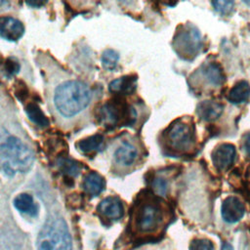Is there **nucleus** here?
I'll list each match as a JSON object with an SVG mask.
<instances>
[{"label":"nucleus","instance_id":"nucleus-1","mask_svg":"<svg viewBox=\"0 0 250 250\" xmlns=\"http://www.w3.org/2000/svg\"><path fill=\"white\" fill-rule=\"evenodd\" d=\"M93 92L77 79L59 82L51 93V104L57 117L71 122L84 115L91 105Z\"/></svg>","mask_w":250,"mask_h":250},{"label":"nucleus","instance_id":"nucleus-26","mask_svg":"<svg viewBox=\"0 0 250 250\" xmlns=\"http://www.w3.org/2000/svg\"><path fill=\"white\" fill-rule=\"evenodd\" d=\"M7 63H6V71L7 72H9L10 74H16L18 71H19V69H20V65H19V63H18V62H16V61H14L13 59H9L7 62H6Z\"/></svg>","mask_w":250,"mask_h":250},{"label":"nucleus","instance_id":"nucleus-6","mask_svg":"<svg viewBox=\"0 0 250 250\" xmlns=\"http://www.w3.org/2000/svg\"><path fill=\"white\" fill-rule=\"evenodd\" d=\"M167 139L170 146L175 149H186L193 141V133L189 125L178 121L169 128Z\"/></svg>","mask_w":250,"mask_h":250},{"label":"nucleus","instance_id":"nucleus-23","mask_svg":"<svg viewBox=\"0 0 250 250\" xmlns=\"http://www.w3.org/2000/svg\"><path fill=\"white\" fill-rule=\"evenodd\" d=\"M189 250H214L213 242L209 239L198 238L191 241Z\"/></svg>","mask_w":250,"mask_h":250},{"label":"nucleus","instance_id":"nucleus-3","mask_svg":"<svg viewBox=\"0 0 250 250\" xmlns=\"http://www.w3.org/2000/svg\"><path fill=\"white\" fill-rule=\"evenodd\" d=\"M38 250H72L71 237L63 219L50 218L37 237Z\"/></svg>","mask_w":250,"mask_h":250},{"label":"nucleus","instance_id":"nucleus-2","mask_svg":"<svg viewBox=\"0 0 250 250\" xmlns=\"http://www.w3.org/2000/svg\"><path fill=\"white\" fill-rule=\"evenodd\" d=\"M33 162V151L19 138L8 137L0 145V167L7 176L27 172Z\"/></svg>","mask_w":250,"mask_h":250},{"label":"nucleus","instance_id":"nucleus-17","mask_svg":"<svg viewBox=\"0 0 250 250\" xmlns=\"http://www.w3.org/2000/svg\"><path fill=\"white\" fill-rule=\"evenodd\" d=\"M250 98V85L246 81L237 82L229 91L228 100L235 104L245 103Z\"/></svg>","mask_w":250,"mask_h":250},{"label":"nucleus","instance_id":"nucleus-28","mask_svg":"<svg viewBox=\"0 0 250 250\" xmlns=\"http://www.w3.org/2000/svg\"><path fill=\"white\" fill-rule=\"evenodd\" d=\"M245 148H246L248 154L250 155V135H248V137H247V139L245 141Z\"/></svg>","mask_w":250,"mask_h":250},{"label":"nucleus","instance_id":"nucleus-9","mask_svg":"<svg viewBox=\"0 0 250 250\" xmlns=\"http://www.w3.org/2000/svg\"><path fill=\"white\" fill-rule=\"evenodd\" d=\"M24 33V26L13 17L0 18V36L5 40L16 42Z\"/></svg>","mask_w":250,"mask_h":250},{"label":"nucleus","instance_id":"nucleus-25","mask_svg":"<svg viewBox=\"0 0 250 250\" xmlns=\"http://www.w3.org/2000/svg\"><path fill=\"white\" fill-rule=\"evenodd\" d=\"M152 187L159 195H164L167 192V182L162 178H156L153 181Z\"/></svg>","mask_w":250,"mask_h":250},{"label":"nucleus","instance_id":"nucleus-13","mask_svg":"<svg viewBox=\"0 0 250 250\" xmlns=\"http://www.w3.org/2000/svg\"><path fill=\"white\" fill-rule=\"evenodd\" d=\"M138 150L135 146L128 142H123L114 152L115 161L122 166L131 165L137 158Z\"/></svg>","mask_w":250,"mask_h":250},{"label":"nucleus","instance_id":"nucleus-4","mask_svg":"<svg viewBox=\"0 0 250 250\" xmlns=\"http://www.w3.org/2000/svg\"><path fill=\"white\" fill-rule=\"evenodd\" d=\"M174 47L179 56L186 60L192 59L201 47L200 32L192 25L185 26L183 30L177 33Z\"/></svg>","mask_w":250,"mask_h":250},{"label":"nucleus","instance_id":"nucleus-20","mask_svg":"<svg viewBox=\"0 0 250 250\" xmlns=\"http://www.w3.org/2000/svg\"><path fill=\"white\" fill-rule=\"evenodd\" d=\"M204 75L206 79L213 85H221L225 80V76L220 65L214 62L206 65L204 68Z\"/></svg>","mask_w":250,"mask_h":250},{"label":"nucleus","instance_id":"nucleus-8","mask_svg":"<svg viewBox=\"0 0 250 250\" xmlns=\"http://www.w3.org/2000/svg\"><path fill=\"white\" fill-rule=\"evenodd\" d=\"M223 219L229 224L236 223L242 219L245 213V208L242 201L235 196L227 197L221 208Z\"/></svg>","mask_w":250,"mask_h":250},{"label":"nucleus","instance_id":"nucleus-12","mask_svg":"<svg viewBox=\"0 0 250 250\" xmlns=\"http://www.w3.org/2000/svg\"><path fill=\"white\" fill-rule=\"evenodd\" d=\"M82 187L89 195L97 196L104 189L105 182L100 174L96 172H90L85 176Z\"/></svg>","mask_w":250,"mask_h":250},{"label":"nucleus","instance_id":"nucleus-7","mask_svg":"<svg viewBox=\"0 0 250 250\" xmlns=\"http://www.w3.org/2000/svg\"><path fill=\"white\" fill-rule=\"evenodd\" d=\"M134 116L135 117V111L130 113L129 108L124 109L122 106L116 104H111L107 103L104 104L100 108V121L102 124L104 126H113L116 125L120 122V119H123L122 116Z\"/></svg>","mask_w":250,"mask_h":250},{"label":"nucleus","instance_id":"nucleus-15","mask_svg":"<svg viewBox=\"0 0 250 250\" xmlns=\"http://www.w3.org/2000/svg\"><path fill=\"white\" fill-rule=\"evenodd\" d=\"M14 206L21 213L35 217L38 213V206L33 197L28 193H21L14 199Z\"/></svg>","mask_w":250,"mask_h":250},{"label":"nucleus","instance_id":"nucleus-19","mask_svg":"<svg viewBox=\"0 0 250 250\" xmlns=\"http://www.w3.org/2000/svg\"><path fill=\"white\" fill-rule=\"evenodd\" d=\"M25 112L29 120L38 127H47L49 125V120L39 107L37 104L29 103L25 107Z\"/></svg>","mask_w":250,"mask_h":250},{"label":"nucleus","instance_id":"nucleus-14","mask_svg":"<svg viewBox=\"0 0 250 250\" xmlns=\"http://www.w3.org/2000/svg\"><path fill=\"white\" fill-rule=\"evenodd\" d=\"M223 105L221 104L211 102V101H205L198 104L197 106V113L200 118H202L205 121H214L223 112Z\"/></svg>","mask_w":250,"mask_h":250},{"label":"nucleus","instance_id":"nucleus-27","mask_svg":"<svg viewBox=\"0 0 250 250\" xmlns=\"http://www.w3.org/2000/svg\"><path fill=\"white\" fill-rule=\"evenodd\" d=\"M221 250H233V248H232V246H231L230 243H229V242H224L223 245H222Z\"/></svg>","mask_w":250,"mask_h":250},{"label":"nucleus","instance_id":"nucleus-29","mask_svg":"<svg viewBox=\"0 0 250 250\" xmlns=\"http://www.w3.org/2000/svg\"><path fill=\"white\" fill-rule=\"evenodd\" d=\"M27 5L30 6H35V7H39L41 5H44V2H26Z\"/></svg>","mask_w":250,"mask_h":250},{"label":"nucleus","instance_id":"nucleus-21","mask_svg":"<svg viewBox=\"0 0 250 250\" xmlns=\"http://www.w3.org/2000/svg\"><path fill=\"white\" fill-rule=\"evenodd\" d=\"M58 164H59L60 169L64 174H66L68 176L75 177L79 174L80 167L73 160H70V159H67V158H60L59 161H58Z\"/></svg>","mask_w":250,"mask_h":250},{"label":"nucleus","instance_id":"nucleus-11","mask_svg":"<svg viewBox=\"0 0 250 250\" xmlns=\"http://www.w3.org/2000/svg\"><path fill=\"white\" fill-rule=\"evenodd\" d=\"M98 211L106 219L117 221L123 217V205L121 200L116 196H109L103 199L99 206Z\"/></svg>","mask_w":250,"mask_h":250},{"label":"nucleus","instance_id":"nucleus-10","mask_svg":"<svg viewBox=\"0 0 250 250\" xmlns=\"http://www.w3.org/2000/svg\"><path fill=\"white\" fill-rule=\"evenodd\" d=\"M235 158V147L230 144L219 146L212 153V160L215 167L219 170L228 169L231 166Z\"/></svg>","mask_w":250,"mask_h":250},{"label":"nucleus","instance_id":"nucleus-16","mask_svg":"<svg viewBox=\"0 0 250 250\" xmlns=\"http://www.w3.org/2000/svg\"><path fill=\"white\" fill-rule=\"evenodd\" d=\"M137 78L135 76H122L109 83V91L117 94H129L136 88Z\"/></svg>","mask_w":250,"mask_h":250},{"label":"nucleus","instance_id":"nucleus-22","mask_svg":"<svg viewBox=\"0 0 250 250\" xmlns=\"http://www.w3.org/2000/svg\"><path fill=\"white\" fill-rule=\"evenodd\" d=\"M119 55L111 49H107L103 53L102 56V63L104 68L108 70H113L118 62Z\"/></svg>","mask_w":250,"mask_h":250},{"label":"nucleus","instance_id":"nucleus-18","mask_svg":"<svg viewBox=\"0 0 250 250\" xmlns=\"http://www.w3.org/2000/svg\"><path fill=\"white\" fill-rule=\"evenodd\" d=\"M104 141V137L100 134H97L79 141L76 144V146L82 153H90V152L101 149L103 146Z\"/></svg>","mask_w":250,"mask_h":250},{"label":"nucleus","instance_id":"nucleus-5","mask_svg":"<svg viewBox=\"0 0 250 250\" xmlns=\"http://www.w3.org/2000/svg\"><path fill=\"white\" fill-rule=\"evenodd\" d=\"M162 221L159 207L153 203H145L137 212L136 227L141 232H151L156 229Z\"/></svg>","mask_w":250,"mask_h":250},{"label":"nucleus","instance_id":"nucleus-24","mask_svg":"<svg viewBox=\"0 0 250 250\" xmlns=\"http://www.w3.org/2000/svg\"><path fill=\"white\" fill-rule=\"evenodd\" d=\"M212 5L214 6L215 10L218 13H220L222 15H228L232 10L234 3H233V1H229V0H227V1L218 0V1H213Z\"/></svg>","mask_w":250,"mask_h":250}]
</instances>
